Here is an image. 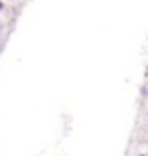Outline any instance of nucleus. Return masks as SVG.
<instances>
[{"label":"nucleus","instance_id":"obj_1","mask_svg":"<svg viewBox=\"0 0 148 156\" xmlns=\"http://www.w3.org/2000/svg\"><path fill=\"white\" fill-rule=\"evenodd\" d=\"M2 6H4V4H2V2H0V10H2Z\"/></svg>","mask_w":148,"mask_h":156}]
</instances>
